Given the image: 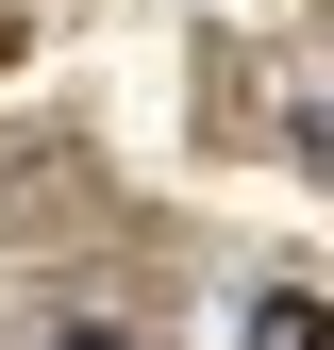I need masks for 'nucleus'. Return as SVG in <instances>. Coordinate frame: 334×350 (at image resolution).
Here are the masks:
<instances>
[{"label":"nucleus","mask_w":334,"mask_h":350,"mask_svg":"<svg viewBox=\"0 0 334 350\" xmlns=\"http://www.w3.org/2000/svg\"><path fill=\"white\" fill-rule=\"evenodd\" d=\"M250 350H318V317H301V300H268V317H250Z\"/></svg>","instance_id":"obj_1"},{"label":"nucleus","mask_w":334,"mask_h":350,"mask_svg":"<svg viewBox=\"0 0 334 350\" xmlns=\"http://www.w3.org/2000/svg\"><path fill=\"white\" fill-rule=\"evenodd\" d=\"M67 350H117V334H67Z\"/></svg>","instance_id":"obj_2"}]
</instances>
